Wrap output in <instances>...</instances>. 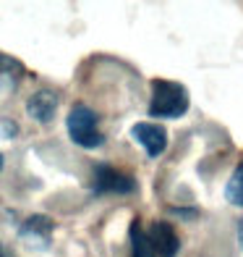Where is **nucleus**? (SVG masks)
I'll list each match as a JSON object with an SVG mask.
<instances>
[{
	"label": "nucleus",
	"mask_w": 243,
	"mask_h": 257,
	"mask_svg": "<svg viewBox=\"0 0 243 257\" xmlns=\"http://www.w3.org/2000/svg\"><path fill=\"white\" fill-rule=\"evenodd\" d=\"M191 105L188 87L170 79H152V100H149V115L152 118H180Z\"/></svg>",
	"instance_id": "1"
},
{
	"label": "nucleus",
	"mask_w": 243,
	"mask_h": 257,
	"mask_svg": "<svg viewBox=\"0 0 243 257\" xmlns=\"http://www.w3.org/2000/svg\"><path fill=\"white\" fill-rule=\"evenodd\" d=\"M66 128H68L71 142L84 147V150H97V147H102V142H105V137H102L100 126H97V113L84 102H76L74 108L68 110Z\"/></svg>",
	"instance_id": "2"
},
{
	"label": "nucleus",
	"mask_w": 243,
	"mask_h": 257,
	"mask_svg": "<svg viewBox=\"0 0 243 257\" xmlns=\"http://www.w3.org/2000/svg\"><path fill=\"white\" fill-rule=\"evenodd\" d=\"M92 192L94 194H134L136 192V181L131 176L120 173L118 168L100 163L94 168V181H92Z\"/></svg>",
	"instance_id": "3"
},
{
	"label": "nucleus",
	"mask_w": 243,
	"mask_h": 257,
	"mask_svg": "<svg viewBox=\"0 0 243 257\" xmlns=\"http://www.w3.org/2000/svg\"><path fill=\"white\" fill-rule=\"evenodd\" d=\"M131 137L144 147V153L149 158H160L168 150V132L165 126L152 123V121H138L131 126Z\"/></svg>",
	"instance_id": "4"
},
{
	"label": "nucleus",
	"mask_w": 243,
	"mask_h": 257,
	"mask_svg": "<svg viewBox=\"0 0 243 257\" xmlns=\"http://www.w3.org/2000/svg\"><path fill=\"white\" fill-rule=\"evenodd\" d=\"M52 220L48 215H32L18 228V239L32 249H48L52 239Z\"/></svg>",
	"instance_id": "5"
},
{
	"label": "nucleus",
	"mask_w": 243,
	"mask_h": 257,
	"mask_svg": "<svg viewBox=\"0 0 243 257\" xmlns=\"http://www.w3.org/2000/svg\"><path fill=\"white\" fill-rule=\"evenodd\" d=\"M146 239L152 244L157 257H176L178 249H180V239L168 220H154L152 228L146 231Z\"/></svg>",
	"instance_id": "6"
},
{
	"label": "nucleus",
	"mask_w": 243,
	"mask_h": 257,
	"mask_svg": "<svg viewBox=\"0 0 243 257\" xmlns=\"http://www.w3.org/2000/svg\"><path fill=\"white\" fill-rule=\"evenodd\" d=\"M55 110H58V95L50 89H40L26 100V113L40 123H50L55 118Z\"/></svg>",
	"instance_id": "7"
},
{
	"label": "nucleus",
	"mask_w": 243,
	"mask_h": 257,
	"mask_svg": "<svg viewBox=\"0 0 243 257\" xmlns=\"http://www.w3.org/2000/svg\"><path fill=\"white\" fill-rule=\"evenodd\" d=\"M24 66H21L16 58H10L6 53H0V87H6V89H14L21 76H24Z\"/></svg>",
	"instance_id": "8"
},
{
	"label": "nucleus",
	"mask_w": 243,
	"mask_h": 257,
	"mask_svg": "<svg viewBox=\"0 0 243 257\" xmlns=\"http://www.w3.org/2000/svg\"><path fill=\"white\" fill-rule=\"evenodd\" d=\"M128 239H131V257H157L152 244L146 239V231L144 226L138 223V218L131 220V228H128Z\"/></svg>",
	"instance_id": "9"
},
{
	"label": "nucleus",
	"mask_w": 243,
	"mask_h": 257,
	"mask_svg": "<svg viewBox=\"0 0 243 257\" xmlns=\"http://www.w3.org/2000/svg\"><path fill=\"white\" fill-rule=\"evenodd\" d=\"M225 200L236 207H243V163H238L225 184Z\"/></svg>",
	"instance_id": "10"
},
{
	"label": "nucleus",
	"mask_w": 243,
	"mask_h": 257,
	"mask_svg": "<svg viewBox=\"0 0 243 257\" xmlns=\"http://www.w3.org/2000/svg\"><path fill=\"white\" fill-rule=\"evenodd\" d=\"M168 213L170 215H178V218H191V220L199 215L196 210H186V207H168Z\"/></svg>",
	"instance_id": "11"
},
{
	"label": "nucleus",
	"mask_w": 243,
	"mask_h": 257,
	"mask_svg": "<svg viewBox=\"0 0 243 257\" xmlns=\"http://www.w3.org/2000/svg\"><path fill=\"white\" fill-rule=\"evenodd\" d=\"M0 128H3V134H6V137H14V134L18 132L16 123H10V121H3V123H0Z\"/></svg>",
	"instance_id": "12"
},
{
	"label": "nucleus",
	"mask_w": 243,
	"mask_h": 257,
	"mask_svg": "<svg viewBox=\"0 0 243 257\" xmlns=\"http://www.w3.org/2000/svg\"><path fill=\"white\" fill-rule=\"evenodd\" d=\"M238 244H240V249H243V220H238Z\"/></svg>",
	"instance_id": "13"
},
{
	"label": "nucleus",
	"mask_w": 243,
	"mask_h": 257,
	"mask_svg": "<svg viewBox=\"0 0 243 257\" xmlns=\"http://www.w3.org/2000/svg\"><path fill=\"white\" fill-rule=\"evenodd\" d=\"M0 171H3V155H0Z\"/></svg>",
	"instance_id": "14"
},
{
	"label": "nucleus",
	"mask_w": 243,
	"mask_h": 257,
	"mask_svg": "<svg viewBox=\"0 0 243 257\" xmlns=\"http://www.w3.org/2000/svg\"><path fill=\"white\" fill-rule=\"evenodd\" d=\"M0 257H6V254H3V249H0Z\"/></svg>",
	"instance_id": "15"
}]
</instances>
